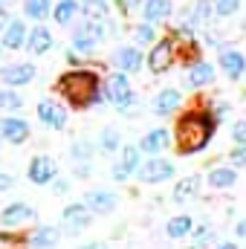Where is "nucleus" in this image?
<instances>
[{
  "label": "nucleus",
  "instance_id": "obj_1",
  "mask_svg": "<svg viewBox=\"0 0 246 249\" xmlns=\"http://www.w3.org/2000/svg\"><path fill=\"white\" fill-rule=\"evenodd\" d=\"M217 130V122L211 116V110H188L177 119V151L183 157H191V154H200L209 148L211 136Z\"/></svg>",
  "mask_w": 246,
  "mask_h": 249
},
{
  "label": "nucleus",
  "instance_id": "obj_2",
  "mask_svg": "<svg viewBox=\"0 0 246 249\" xmlns=\"http://www.w3.org/2000/svg\"><path fill=\"white\" fill-rule=\"evenodd\" d=\"M58 93L72 107L84 110L105 99V84L99 81V75L93 70H70L58 78Z\"/></svg>",
  "mask_w": 246,
  "mask_h": 249
},
{
  "label": "nucleus",
  "instance_id": "obj_3",
  "mask_svg": "<svg viewBox=\"0 0 246 249\" xmlns=\"http://www.w3.org/2000/svg\"><path fill=\"white\" fill-rule=\"evenodd\" d=\"M171 177H174V162L165 160V157H148L142 162V168L136 171V180L145 183V186H159Z\"/></svg>",
  "mask_w": 246,
  "mask_h": 249
},
{
  "label": "nucleus",
  "instance_id": "obj_4",
  "mask_svg": "<svg viewBox=\"0 0 246 249\" xmlns=\"http://www.w3.org/2000/svg\"><path fill=\"white\" fill-rule=\"evenodd\" d=\"M105 41V23H93V20H84L72 29V50L75 53H93L99 44Z\"/></svg>",
  "mask_w": 246,
  "mask_h": 249
},
{
  "label": "nucleus",
  "instance_id": "obj_5",
  "mask_svg": "<svg viewBox=\"0 0 246 249\" xmlns=\"http://www.w3.org/2000/svg\"><path fill=\"white\" fill-rule=\"evenodd\" d=\"M93 223V212L84 203H70L61 212V232L64 235H81Z\"/></svg>",
  "mask_w": 246,
  "mask_h": 249
},
{
  "label": "nucleus",
  "instance_id": "obj_6",
  "mask_svg": "<svg viewBox=\"0 0 246 249\" xmlns=\"http://www.w3.org/2000/svg\"><path fill=\"white\" fill-rule=\"evenodd\" d=\"M105 99H107V102H113L119 110L127 107L130 102H136V96H133L130 81H127V75H124V72H110V75H107V81H105Z\"/></svg>",
  "mask_w": 246,
  "mask_h": 249
},
{
  "label": "nucleus",
  "instance_id": "obj_7",
  "mask_svg": "<svg viewBox=\"0 0 246 249\" xmlns=\"http://www.w3.org/2000/svg\"><path fill=\"white\" fill-rule=\"evenodd\" d=\"M139 168H142V151H139V145H124L122 157L113 162L110 174H113V180H116V183H127Z\"/></svg>",
  "mask_w": 246,
  "mask_h": 249
},
{
  "label": "nucleus",
  "instance_id": "obj_8",
  "mask_svg": "<svg viewBox=\"0 0 246 249\" xmlns=\"http://www.w3.org/2000/svg\"><path fill=\"white\" fill-rule=\"evenodd\" d=\"M55 174H58V165H55V160H53V157L38 154V157H32V160H29L26 180H29L32 186H50V183L55 180Z\"/></svg>",
  "mask_w": 246,
  "mask_h": 249
},
{
  "label": "nucleus",
  "instance_id": "obj_9",
  "mask_svg": "<svg viewBox=\"0 0 246 249\" xmlns=\"http://www.w3.org/2000/svg\"><path fill=\"white\" fill-rule=\"evenodd\" d=\"M35 78V64L29 61H18V64H6L0 70V81L12 90V87H23Z\"/></svg>",
  "mask_w": 246,
  "mask_h": 249
},
{
  "label": "nucleus",
  "instance_id": "obj_10",
  "mask_svg": "<svg viewBox=\"0 0 246 249\" xmlns=\"http://www.w3.org/2000/svg\"><path fill=\"white\" fill-rule=\"evenodd\" d=\"M174 55H177V53H174V41H168V38H165V41H157V44L151 47L148 61H145V64H148V70H151V72H157V75H159V72H165V70L174 64Z\"/></svg>",
  "mask_w": 246,
  "mask_h": 249
},
{
  "label": "nucleus",
  "instance_id": "obj_11",
  "mask_svg": "<svg viewBox=\"0 0 246 249\" xmlns=\"http://www.w3.org/2000/svg\"><path fill=\"white\" fill-rule=\"evenodd\" d=\"M220 70H223V75L226 78H232V81H241L246 75V55L241 50H235V47H226V50H220Z\"/></svg>",
  "mask_w": 246,
  "mask_h": 249
},
{
  "label": "nucleus",
  "instance_id": "obj_12",
  "mask_svg": "<svg viewBox=\"0 0 246 249\" xmlns=\"http://www.w3.org/2000/svg\"><path fill=\"white\" fill-rule=\"evenodd\" d=\"M93 214H110V212H116V206H119V197L113 194V191H107V188H93V191H87L84 194V200H81Z\"/></svg>",
  "mask_w": 246,
  "mask_h": 249
},
{
  "label": "nucleus",
  "instance_id": "obj_13",
  "mask_svg": "<svg viewBox=\"0 0 246 249\" xmlns=\"http://www.w3.org/2000/svg\"><path fill=\"white\" fill-rule=\"evenodd\" d=\"M0 139L9 145H23L29 139V122L20 116H3L0 119Z\"/></svg>",
  "mask_w": 246,
  "mask_h": 249
},
{
  "label": "nucleus",
  "instance_id": "obj_14",
  "mask_svg": "<svg viewBox=\"0 0 246 249\" xmlns=\"http://www.w3.org/2000/svg\"><path fill=\"white\" fill-rule=\"evenodd\" d=\"M180 105H183V93L174 90V87H162V90L154 96L151 110H154L157 116H171L174 110H180Z\"/></svg>",
  "mask_w": 246,
  "mask_h": 249
},
{
  "label": "nucleus",
  "instance_id": "obj_15",
  "mask_svg": "<svg viewBox=\"0 0 246 249\" xmlns=\"http://www.w3.org/2000/svg\"><path fill=\"white\" fill-rule=\"evenodd\" d=\"M168 145H171V133H168L165 127H154V130H148V133L139 139V151H142V154H148V157L162 154Z\"/></svg>",
  "mask_w": 246,
  "mask_h": 249
},
{
  "label": "nucleus",
  "instance_id": "obj_16",
  "mask_svg": "<svg viewBox=\"0 0 246 249\" xmlns=\"http://www.w3.org/2000/svg\"><path fill=\"white\" fill-rule=\"evenodd\" d=\"M38 119L47 124V127H53V130H64L67 110H64L61 105H55L53 99H44V102H38Z\"/></svg>",
  "mask_w": 246,
  "mask_h": 249
},
{
  "label": "nucleus",
  "instance_id": "obj_17",
  "mask_svg": "<svg viewBox=\"0 0 246 249\" xmlns=\"http://www.w3.org/2000/svg\"><path fill=\"white\" fill-rule=\"evenodd\" d=\"M142 50L139 47H119L116 55H113V64H116V72H139L142 70Z\"/></svg>",
  "mask_w": 246,
  "mask_h": 249
},
{
  "label": "nucleus",
  "instance_id": "obj_18",
  "mask_svg": "<svg viewBox=\"0 0 246 249\" xmlns=\"http://www.w3.org/2000/svg\"><path fill=\"white\" fill-rule=\"evenodd\" d=\"M32 217H35V209H32L29 203H23V200L9 203V206L0 212V223H3V226H20V223H26V220H32Z\"/></svg>",
  "mask_w": 246,
  "mask_h": 249
},
{
  "label": "nucleus",
  "instance_id": "obj_19",
  "mask_svg": "<svg viewBox=\"0 0 246 249\" xmlns=\"http://www.w3.org/2000/svg\"><path fill=\"white\" fill-rule=\"evenodd\" d=\"M185 81H188L191 90L209 87V84L214 81V67H211L209 61H194L191 67H188V72H185Z\"/></svg>",
  "mask_w": 246,
  "mask_h": 249
},
{
  "label": "nucleus",
  "instance_id": "obj_20",
  "mask_svg": "<svg viewBox=\"0 0 246 249\" xmlns=\"http://www.w3.org/2000/svg\"><path fill=\"white\" fill-rule=\"evenodd\" d=\"M206 183L214 188V191H226V188H232L238 183V168H232V165H214L209 171Z\"/></svg>",
  "mask_w": 246,
  "mask_h": 249
},
{
  "label": "nucleus",
  "instance_id": "obj_21",
  "mask_svg": "<svg viewBox=\"0 0 246 249\" xmlns=\"http://www.w3.org/2000/svg\"><path fill=\"white\" fill-rule=\"evenodd\" d=\"M53 44H55V41H53V32H50L47 26H41V23H38V26L29 32V38H26V50H29L32 55H44V53H50Z\"/></svg>",
  "mask_w": 246,
  "mask_h": 249
},
{
  "label": "nucleus",
  "instance_id": "obj_22",
  "mask_svg": "<svg viewBox=\"0 0 246 249\" xmlns=\"http://www.w3.org/2000/svg\"><path fill=\"white\" fill-rule=\"evenodd\" d=\"M26 38H29V32H26L23 20H12V23L3 29L0 47H3V50H20V47H26Z\"/></svg>",
  "mask_w": 246,
  "mask_h": 249
},
{
  "label": "nucleus",
  "instance_id": "obj_23",
  "mask_svg": "<svg viewBox=\"0 0 246 249\" xmlns=\"http://www.w3.org/2000/svg\"><path fill=\"white\" fill-rule=\"evenodd\" d=\"M171 9H174L171 0H145V6H142V20L154 26V23L171 18Z\"/></svg>",
  "mask_w": 246,
  "mask_h": 249
},
{
  "label": "nucleus",
  "instance_id": "obj_24",
  "mask_svg": "<svg viewBox=\"0 0 246 249\" xmlns=\"http://www.w3.org/2000/svg\"><path fill=\"white\" fill-rule=\"evenodd\" d=\"M194 217L191 214H177V217H171L168 223H165V235L171 238V241H183V238H191V232H194Z\"/></svg>",
  "mask_w": 246,
  "mask_h": 249
},
{
  "label": "nucleus",
  "instance_id": "obj_25",
  "mask_svg": "<svg viewBox=\"0 0 246 249\" xmlns=\"http://www.w3.org/2000/svg\"><path fill=\"white\" fill-rule=\"evenodd\" d=\"M200 177L197 174H191V177H183V180H177V186H174V203H180V206H185V203H191L197 194H200Z\"/></svg>",
  "mask_w": 246,
  "mask_h": 249
},
{
  "label": "nucleus",
  "instance_id": "obj_26",
  "mask_svg": "<svg viewBox=\"0 0 246 249\" xmlns=\"http://www.w3.org/2000/svg\"><path fill=\"white\" fill-rule=\"evenodd\" d=\"M61 241V232L55 226H38L29 238V247L32 249H55V244Z\"/></svg>",
  "mask_w": 246,
  "mask_h": 249
},
{
  "label": "nucleus",
  "instance_id": "obj_27",
  "mask_svg": "<svg viewBox=\"0 0 246 249\" xmlns=\"http://www.w3.org/2000/svg\"><path fill=\"white\" fill-rule=\"evenodd\" d=\"M81 9H84V18L87 20H93V23H107V0H84L81 3Z\"/></svg>",
  "mask_w": 246,
  "mask_h": 249
},
{
  "label": "nucleus",
  "instance_id": "obj_28",
  "mask_svg": "<svg viewBox=\"0 0 246 249\" xmlns=\"http://www.w3.org/2000/svg\"><path fill=\"white\" fill-rule=\"evenodd\" d=\"M75 15H78V3L75 0H58V6L53 9V20L61 23V26H70Z\"/></svg>",
  "mask_w": 246,
  "mask_h": 249
},
{
  "label": "nucleus",
  "instance_id": "obj_29",
  "mask_svg": "<svg viewBox=\"0 0 246 249\" xmlns=\"http://www.w3.org/2000/svg\"><path fill=\"white\" fill-rule=\"evenodd\" d=\"M93 154H96V148H93V142H87V139H75L72 148H70V157L75 160V165H87V162L93 160Z\"/></svg>",
  "mask_w": 246,
  "mask_h": 249
},
{
  "label": "nucleus",
  "instance_id": "obj_30",
  "mask_svg": "<svg viewBox=\"0 0 246 249\" xmlns=\"http://www.w3.org/2000/svg\"><path fill=\"white\" fill-rule=\"evenodd\" d=\"M23 15L41 23L44 18H50V0H23Z\"/></svg>",
  "mask_w": 246,
  "mask_h": 249
},
{
  "label": "nucleus",
  "instance_id": "obj_31",
  "mask_svg": "<svg viewBox=\"0 0 246 249\" xmlns=\"http://www.w3.org/2000/svg\"><path fill=\"white\" fill-rule=\"evenodd\" d=\"M154 41H157V32L151 23H139L133 29V47H154Z\"/></svg>",
  "mask_w": 246,
  "mask_h": 249
},
{
  "label": "nucleus",
  "instance_id": "obj_32",
  "mask_svg": "<svg viewBox=\"0 0 246 249\" xmlns=\"http://www.w3.org/2000/svg\"><path fill=\"white\" fill-rule=\"evenodd\" d=\"M211 241H214V229H211L209 223L194 226V232H191V247H194V249H203L206 244H211Z\"/></svg>",
  "mask_w": 246,
  "mask_h": 249
},
{
  "label": "nucleus",
  "instance_id": "obj_33",
  "mask_svg": "<svg viewBox=\"0 0 246 249\" xmlns=\"http://www.w3.org/2000/svg\"><path fill=\"white\" fill-rule=\"evenodd\" d=\"M99 148H102L105 154H113V151H119V130H113V127H105V130H102V136H99Z\"/></svg>",
  "mask_w": 246,
  "mask_h": 249
},
{
  "label": "nucleus",
  "instance_id": "obj_34",
  "mask_svg": "<svg viewBox=\"0 0 246 249\" xmlns=\"http://www.w3.org/2000/svg\"><path fill=\"white\" fill-rule=\"evenodd\" d=\"M23 107V99L15 93V90H0V110H12V116H15V110H20Z\"/></svg>",
  "mask_w": 246,
  "mask_h": 249
},
{
  "label": "nucleus",
  "instance_id": "obj_35",
  "mask_svg": "<svg viewBox=\"0 0 246 249\" xmlns=\"http://www.w3.org/2000/svg\"><path fill=\"white\" fill-rule=\"evenodd\" d=\"M211 6H214V15L229 18V15H235L241 9V0H211Z\"/></svg>",
  "mask_w": 246,
  "mask_h": 249
},
{
  "label": "nucleus",
  "instance_id": "obj_36",
  "mask_svg": "<svg viewBox=\"0 0 246 249\" xmlns=\"http://www.w3.org/2000/svg\"><path fill=\"white\" fill-rule=\"evenodd\" d=\"M232 142L246 148V119H238V122L232 124Z\"/></svg>",
  "mask_w": 246,
  "mask_h": 249
},
{
  "label": "nucleus",
  "instance_id": "obj_37",
  "mask_svg": "<svg viewBox=\"0 0 246 249\" xmlns=\"http://www.w3.org/2000/svg\"><path fill=\"white\" fill-rule=\"evenodd\" d=\"M0 249H23V238L12 232H0Z\"/></svg>",
  "mask_w": 246,
  "mask_h": 249
},
{
  "label": "nucleus",
  "instance_id": "obj_38",
  "mask_svg": "<svg viewBox=\"0 0 246 249\" xmlns=\"http://www.w3.org/2000/svg\"><path fill=\"white\" fill-rule=\"evenodd\" d=\"M229 165H232V168H246V148H241V145L232 148V154H229Z\"/></svg>",
  "mask_w": 246,
  "mask_h": 249
},
{
  "label": "nucleus",
  "instance_id": "obj_39",
  "mask_svg": "<svg viewBox=\"0 0 246 249\" xmlns=\"http://www.w3.org/2000/svg\"><path fill=\"white\" fill-rule=\"evenodd\" d=\"M116 3H119V9H122L124 15H130V12H133L136 6H145L142 0H116Z\"/></svg>",
  "mask_w": 246,
  "mask_h": 249
},
{
  "label": "nucleus",
  "instance_id": "obj_40",
  "mask_svg": "<svg viewBox=\"0 0 246 249\" xmlns=\"http://www.w3.org/2000/svg\"><path fill=\"white\" fill-rule=\"evenodd\" d=\"M12 186H15V177L6 174V171H0V191H9Z\"/></svg>",
  "mask_w": 246,
  "mask_h": 249
},
{
  "label": "nucleus",
  "instance_id": "obj_41",
  "mask_svg": "<svg viewBox=\"0 0 246 249\" xmlns=\"http://www.w3.org/2000/svg\"><path fill=\"white\" fill-rule=\"evenodd\" d=\"M235 238H241V241H246V217H244V220H238V223H235Z\"/></svg>",
  "mask_w": 246,
  "mask_h": 249
},
{
  "label": "nucleus",
  "instance_id": "obj_42",
  "mask_svg": "<svg viewBox=\"0 0 246 249\" xmlns=\"http://www.w3.org/2000/svg\"><path fill=\"white\" fill-rule=\"evenodd\" d=\"M53 191H55V194H67V191H70V183H67V180H55V183H53Z\"/></svg>",
  "mask_w": 246,
  "mask_h": 249
},
{
  "label": "nucleus",
  "instance_id": "obj_43",
  "mask_svg": "<svg viewBox=\"0 0 246 249\" xmlns=\"http://www.w3.org/2000/svg\"><path fill=\"white\" fill-rule=\"evenodd\" d=\"M211 249H241V247H238L235 241H220V244H214Z\"/></svg>",
  "mask_w": 246,
  "mask_h": 249
},
{
  "label": "nucleus",
  "instance_id": "obj_44",
  "mask_svg": "<svg viewBox=\"0 0 246 249\" xmlns=\"http://www.w3.org/2000/svg\"><path fill=\"white\" fill-rule=\"evenodd\" d=\"M12 20H9V15H6V9H3V3H0V29H6Z\"/></svg>",
  "mask_w": 246,
  "mask_h": 249
},
{
  "label": "nucleus",
  "instance_id": "obj_45",
  "mask_svg": "<svg viewBox=\"0 0 246 249\" xmlns=\"http://www.w3.org/2000/svg\"><path fill=\"white\" fill-rule=\"evenodd\" d=\"M78 249H107V247H105V244H96V241H93V244H84V247H78Z\"/></svg>",
  "mask_w": 246,
  "mask_h": 249
}]
</instances>
